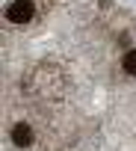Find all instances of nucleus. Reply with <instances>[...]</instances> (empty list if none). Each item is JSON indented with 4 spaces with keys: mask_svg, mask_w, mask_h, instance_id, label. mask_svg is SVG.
Listing matches in <instances>:
<instances>
[{
    "mask_svg": "<svg viewBox=\"0 0 136 151\" xmlns=\"http://www.w3.org/2000/svg\"><path fill=\"white\" fill-rule=\"evenodd\" d=\"M12 142L18 145V148H27V145H33V127L30 124H15V130H12Z\"/></svg>",
    "mask_w": 136,
    "mask_h": 151,
    "instance_id": "nucleus-2",
    "label": "nucleus"
},
{
    "mask_svg": "<svg viewBox=\"0 0 136 151\" xmlns=\"http://www.w3.org/2000/svg\"><path fill=\"white\" fill-rule=\"evenodd\" d=\"M33 12H36V3H33V0H15V3L6 6V18H9L12 24H27V21L33 18Z\"/></svg>",
    "mask_w": 136,
    "mask_h": 151,
    "instance_id": "nucleus-1",
    "label": "nucleus"
},
{
    "mask_svg": "<svg viewBox=\"0 0 136 151\" xmlns=\"http://www.w3.org/2000/svg\"><path fill=\"white\" fill-rule=\"evenodd\" d=\"M121 65H124V71L130 74V77H136V50H127V56L121 59Z\"/></svg>",
    "mask_w": 136,
    "mask_h": 151,
    "instance_id": "nucleus-3",
    "label": "nucleus"
}]
</instances>
